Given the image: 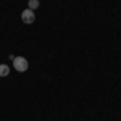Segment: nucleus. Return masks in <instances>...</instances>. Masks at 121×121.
Returning a JSON list of instances; mask_svg holds the SVG:
<instances>
[{"mask_svg": "<svg viewBox=\"0 0 121 121\" xmlns=\"http://www.w3.org/2000/svg\"><path fill=\"white\" fill-rule=\"evenodd\" d=\"M13 68H15L16 71H19V73H24L29 68V63H28V60H26L24 56H15V58H13Z\"/></svg>", "mask_w": 121, "mask_h": 121, "instance_id": "nucleus-1", "label": "nucleus"}, {"mask_svg": "<svg viewBox=\"0 0 121 121\" xmlns=\"http://www.w3.org/2000/svg\"><path fill=\"white\" fill-rule=\"evenodd\" d=\"M21 19H23V23H26V24H32L34 21H36V13L32 11V10H23V13H21Z\"/></svg>", "mask_w": 121, "mask_h": 121, "instance_id": "nucleus-2", "label": "nucleus"}, {"mask_svg": "<svg viewBox=\"0 0 121 121\" xmlns=\"http://www.w3.org/2000/svg\"><path fill=\"white\" fill-rule=\"evenodd\" d=\"M10 74V66L8 65H0V78H5Z\"/></svg>", "mask_w": 121, "mask_h": 121, "instance_id": "nucleus-3", "label": "nucleus"}, {"mask_svg": "<svg viewBox=\"0 0 121 121\" xmlns=\"http://www.w3.org/2000/svg\"><path fill=\"white\" fill-rule=\"evenodd\" d=\"M28 7H29V10L39 8V0H29V2H28Z\"/></svg>", "mask_w": 121, "mask_h": 121, "instance_id": "nucleus-4", "label": "nucleus"}]
</instances>
